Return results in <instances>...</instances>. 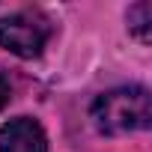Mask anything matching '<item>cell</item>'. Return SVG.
Returning a JSON list of instances; mask_svg holds the SVG:
<instances>
[{"label": "cell", "instance_id": "6da1fadb", "mask_svg": "<svg viewBox=\"0 0 152 152\" xmlns=\"http://www.w3.org/2000/svg\"><path fill=\"white\" fill-rule=\"evenodd\" d=\"M93 122L102 134H131L152 122V102L146 87H116L93 102Z\"/></svg>", "mask_w": 152, "mask_h": 152}, {"label": "cell", "instance_id": "7a4b0ae2", "mask_svg": "<svg viewBox=\"0 0 152 152\" xmlns=\"http://www.w3.org/2000/svg\"><path fill=\"white\" fill-rule=\"evenodd\" d=\"M51 39V21L39 9H18L0 18V48L12 51L15 57L33 60Z\"/></svg>", "mask_w": 152, "mask_h": 152}, {"label": "cell", "instance_id": "3957f363", "mask_svg": "<svg viewBox=\"0 0 152 152\" xmlns=\"http://www.w3.org/2000/svg\"><path fill=\"white\" fill-rule=\"evenodd\" d=\"M0 152H48L45 128L33 116H15L0 125Z\"/></svg>", "mask_w": 152, "mask_h": 152}, {"label": "cell", "instance_id": "277c9868", "mask_svg": "<svg viewBox=\"0 0 152 152\" xmlns=\"http://www.w3.org/2000/svg\"><path fill=\"white\" fill-rule=\"evenodd\" d=\"M149 24H152V6L149 3H137L128 9V30L140 42H149Z\"/></svg>", "mask_w": 152, "mask_h": 152}, {"label": "cell", "instance_id": "5b68a950", "mask_svg": "<svg viewBox=\"0 0 152 152\" xmlns=\"http://www.w3.org/2000/svg\"><path fill=\"white\" fill-rule=\"evenodd\" d=\"M9 99H12V87H9V81L3 78V75H0V110L9 104Z\"/></svg>", "mask_w": 152, "mask_h": 152}]
</instances>
